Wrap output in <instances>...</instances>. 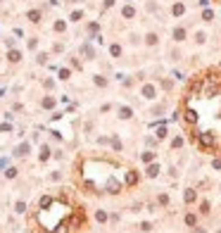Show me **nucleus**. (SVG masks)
Listing matches in <instances>:
<instances>
[{
  "label": "nucleus",
  "instance_id": "obj_10",
  "mask_svg": "<svg viewBox=\"0 0 221 233\" xmlns=\"http://www.w3.org/2000/svg\"><path fill=\"white\" fill-rule=\"evenodd\" d=\"M121 14H124V17H126V19H131V17H136V10H133V7H131V5H126V7H124V10H121Z\"/></svg>",
  "mask_w": 221,
  "mask_h": 233
},
{
  "label": "nucleus",
  "instance_id": "obj_19",
  "mask_svg": "<svg viewBox=\"0 0 221 233\" xmlns=\"http://www.w3.org/2000/svg\"><path fill=\"white\" fill-rule=\"evenodd\" d=\"M81 17H83V12H81V10H76V12H71V22H79Z\"/></svg>",
  "mask_w": 221,
  "mask_h": 233
},
{
  "label": "nucleus",
  "instance_id": "obj_25",
  "mask_svg": "<svg viewBox=\"0 0 221 233\" xmlns=\"http://www.w3.org/2000/svg\"><path fill=\"white\" fill-rule=\"evenodd\" d=\"M98 29H100V26H98V24H95V22H93V24H88V31H90V33H95V31H98Z\"/></svg>",
  "mask_w": 221,
  "mask_h": 233
},
{
  "label": "nucleus",
  "instance_id": "obj_13",
  "mask_svg": "<svg viewBox=\"0 0 221 233\" xmlns=\"http://www.w3.org/2000/svg\"><path fill=\"white\" fill-rule=\"evenodd\" d=\"M109 55H112V57H119V55H121V48H119L117 43H114V45H109Z\"/></svg>",
  "mask_w": 221,
  "mask_h": 233
},
{
  "label": "nucleus",
  "instance_id": "obj_14",
  "mask_svg": "<svg viewBox=\"0 0 221 233\" xmlns=\"http://www.w3.org/2000/svg\"><path fill=\"white\" fill-rule=\"evenodd\" d=\"M145 41H147V45H157V33H147Z\"/></svg>",
  "mask_w": 221,
  "mask_h": 233
},
{
  "label": "nucleus",
  "instance_id": "obj_28",
  "mask_svg": "<svg viewBox=\"0 0 221 233\" xmlns=\"http://www.w3.org/2000/svg\"><path fill=\"white\" fill-rule=\"evenodd\" d=\"M186 224H190V226L195 224V217H193V214H188V217H186Z\"/></svg>",
  "mask_w": 221,
  "mask_h": 233
},
{
  "label": "nucleus",
  "instance_id": "obj_21",
  "mask_svg": "<svg viewBox=\"0 0 221 233\" xmlns=\"http://www.w3.org/2000/svg\"><path fill=\"white\" fill-rule=\"evenodd\" d=\"M48 57H50V55H45V52H41V55H38V64H45V62H48Z\"/></svg>",
  "mask_w": 221,
  "mask_h": 233
},
{
  "label": "nucleus",
  "instance_id": "obj_20",
  "mask_svg": "<svg viewBox=\"0 0 221 233\" xmlns=\"http://www.w3.org/2000/svg\"><path fill=\"white\" fill-rule=\"evenodd\" d=\"M69 76H71V74H69V69H62V71H60V79H62V81H67Z\"/></svg>",
  "mask_w": 221,
  "mask_h": 233
},
{
  "label": "nucleus",
  "instance_id": "obj_6",
  "mask_svg": "<svg viewBox=\"0 0 221 233\" xmlns=\"http://www.w3.org/2000/svg\"><path fill=\"white\" fill-rule=\"evenodd\" d=\"M7 60H10V62H19V60H22V52H19V50H14V48H12V50L7 52Z\"/></svg>",
  "mask_w": 221,
  "mask_h": 233
},
{
  "label": "nucleus",
  "instance_id": "obj_31",
  "mask_svg": "<svg viewBox=\"0 0 221 233\" xmlns=\"http://www.w3.org/2000/svg\"><path fill=\"white\" fill-rule=\"evenodd\" d=\"M207 3H209V0H200V5H207Z\"/></svg>",
  "mask_w": 221,
  "mask_h": 233
},
{
  "label": "nucleus",
  "instance_id": "obj_4",
  "mask_svg": "<svg viewBox=\"0 0 221 233\" xmlns=\"http://www.w3.org/2000/svg\"><path fill=\"white\" fill-rule=\"evenodd\" d=\"M155 93H157V91H155V86H152V83H147V86H143V98H147V100H152V98H155Z\"/></svg>",
  "mask_w": 221,
  "mask_h": 233
},
{
  "label": "nucleus",
  "instance_id": "obj_30",
  "mask_svg": "<svg viewBox=\"0 0 221 233\" xmlns=\"http://www.w3.org/2000/svg\"><path fill=\"white\" fill-rule=\"evenodd\" d=\"M112 5H114V0H105V3H102V7H105V10H107V7H112Z\"/></svg>",
  "mask_w": 221,
  "mask_h": 233
},
{
  "label": "nucleus",
  "instance_id": "obj_8",
  "mask_svg": "<svg viewBox=\"0 0 221 233\" xmlns=\"http://www.w3.org/2000/svg\"><path fill=\"white\" fill-rule=\"evenodd\" d=\"M186 121H188V124H195V121H197V112H195V110H186Z\"/></svg>",
  "mask_w": 221,
  "mask_h": 233
},
{
  "label": "nucleus",
  "instance_id": "obj_15",
  "mask_svg": "<svg viewBox=\"0 0 221 233\" xmlns=\"http://www.w3.org/2000/svg\"><path fill=\"white\" fill-rule=\"evenodd\" d=\"M183 12H186V7H183L181 3H176V5H174V14H176V17H181Z\"/></svg>",
  "mask_w": 221,
  "mask_h": 233
},
{
  "label": "nucleus",
  "instance_id": "obj_16",
  "mask_svg": "<svg viewBox=\"0 0 221 233\" xmlns=\"http://www.w3.org/2000/svg\"><path fill=\"white\" fill-rule=\"evenodd\" d=\"M52 29L57 31V33H62V31L67 29V24H64V22H55V26H52Z\"/></svg>",
  "mask_w": 221,
  "mask_h": 233
},
{
  "label": "nucleus",
  "instance_id": "obj_5",
  "mask_svg": "<svg viewBox=\"0 0 221 233\" xmlns=\"http://www.w3.org/2000/svg\"><path fill=\"white\" fill-rule=\"evenodd\" d=\"M29 22H33V24H38L41 22V10H29Z\"/></svg>",
  "mask_w": 221,
  "mask_h": 233
},
{
  "label": "nucleus",
  "instance_id": "obj_1",
  "mask_svg": "<svg viewBox=\"0 0 221 233\" xmlns=\"http://www.w3.org/2000/svg\"><path fill=\"white\" fill-rule=\"evenodd\" d=\"M81 55H83L86 60H93V57H95V50H93V45H90V43H83V48H81Z\"/></svg>",
  "mask_w": 221,
  "mask_h": 233
},
{
  "label": "nucleus",
  "instance_id": "obj_17",
  "mask_svg": "<svg viewBox=\"0 0 221 233\" xmlns=\"http://www.w3.org/2000/svg\"><path fill=\"white\" fill-rule=\"evenodd\" d=\"M212 17H214L212 10H205V12H202V19H205V22H212Z\"/></svg>",
  "mask_w": 221,
  "mask_h": 233
},
{
  "label": "nucleus",
  "instance_id": "obj_32",
  "mask_svg": "<svg viewBox=\"0 0 221 233\" xmlns=\"http://www.w3.org/2000/svg\"><path fill=\"white\" fill-rule=\"evenodd\" d=\"M0 95H3V91H0Z\"/></svg>",
  "mask_w": 221,
  "mask_h": 233
},
{
  "label": "nucleus",
  "instance_id": "obj_2",
  "mask_svg": "<svg viewBox=\"0 0 221 233\" xmlns=\"http://www.w3.org/2000/svg\"><path fill=\"white\" fill-rule=\"evenodd\" d=\"M200 143H202V148H209V145H214V136L212 133H200Z\"/></svg>",
  "mask_w": 221,
  "mask_h": 233
},
{
  "label": "nucleus",
  "instance_id": "obj_7",
  "mask_svg": "<svg viewBox=\"0 0 221 233\" xmlns=\"http://www.w3.org/2000/svg\"><path fill=\"white\" fill-rule=\"evenodd\" d=\"M174 38H176V41H186V29H183V26L174 29Z\"/></svg>",
  "mask_w": 221,
  "mask_h": 233
},
{
  "label": "nucleus",
  "instance_id": "obj_12",
  "mask_svg": "<svg viewBox=\"0 0 221 233\" xmlns=\"http://www.w3.org/2000/svg\"><path fill=\"white\" fill-rule=\"evenodd\" d=\"M17 155L19 157H24V155H29V143H22L19 148H17Z\"/></svg>",
  "mask_w": 221,
  "mask_h": 233
},
{
  "label": "nucleus",
  "instance_id": "obj_18",
  "mask_svg": "<svg viewBox=\"0 0 221 233\" xmlns=\"http://www.w3.org/2000/svg\"><path fill=\"white\" fill-rule=\"evenodd\" d=\"M157 171H159V167H157V164H152V167H147V176H157Z\"/></svg>",
  "mask_w": 221,
  "mask_h": 233
},
{
  "label": "nucleus",
  "instance_id": "obj_9",
  "mask_svg": "<svg viewBox=\"0 0 221 233\" xmlns=\"http://www.w3.org/2000/svg\"><path fill=\"white\" fill-rule=\"evenodd\" d=\"M131 114H133L131 107H119V117H121V119H131Z\"/></svg>",
  "mask_w": 221,
  "mask_h": 233
},
{
  "label": "nucleus",
  "instance_id": "obj_26",
  "mask_svg": "<svg viewBox=\"0 0 221 233\" xmlns=\"http://www.w3.org/2000/svg\"><path fill=\"white\" fill-rule=\"evenodd\" d=\"M43 86H45V88H52V86H55V81H52V79H45V81H43Z\"/></svg>",
  "mask_w": 221,
  "mask_h": 233
},
{
  "label": "nucleus",
  "instance_id": "obj_23",
  "mask_svg": "<svg viewBox=\"0 0 221 233\" xmlns=\"http://www.w3.org/2000/svg\"><path fill=\"white\" fill-rule=\"evenodd\" d=\"M36 45H38V38H31L29 41V50H36Z\"/></svg>",
  "mask_w": 221,
  "mask_h": 233
},
{
  "label": "nucleus",
  "instance_id": "obj_22",
  "mask_svg": "<svg viewBox=\"0 0 221 233\" xmlns=\"http://www.w3.org/2000/svg\"><path fill=\"white\" fill-rule=\"evenodd\" d=\"M193 200H195V193L188 190V193H186V202H193Z\"/></svg>",
  "mask_w": 221,
  "mask_h": 233
},
{
  "label": "nucleus",
  "instance_id": "obj_3",
  "mask_svg": "<svg viewBox=\"0 0 221 233\" xmlns=\"http://www.w3.org/2000/svg\"><path fill=\"white\" fill-rule=\"evenodd\" d=\"M41 105H43V110H52V107L57 105V100H55V95H45Z\"/></svg>",
  "mask_w": 221,
  "mask_h": 233
},
{
  "label": "nucleus",
  "instance_id": "obj_24",
  "mask_svg": "<svg viewBox=\"0 0 221 233\" xmlns=\"http://www.w3.org/2000/svg\"><path fill=\"white\" fill-rule=\"evenodd\" d=\"M143 159H145V162H150V159H155V152H145V155H143Z\"/></svg>",
  "mask_w": 221,
  "mask_h": 233
},
{
  "label": "nucleus",
  "instance_id": "obj_29",
  "mask_svg": "<svg viewBox=\"0 0 221 233\" xmlns=\"http://www.w3.org/2000/svg\"><path fill=\"white\" fill-rule=\"evenodd\" d=\"M48 155H50V150H48V148H43V152H41V159H48Z\"/></svg>",
  "mask_w": 221,
  "mask_h": 233
},
{
  "label": "nucleus",
  "instance_id": "obj_11",
  "mask_svg": "<svg viewBox=\"0 0 221 233\" xmlns=\"http://www.w3.org/2000/svg\"><path fill=\"white\" fill-rule=\"evenodd\" d=\"M93 83H95V86H100V88H105V86H107V79L98 74V76H93Z\"/></svg>",
  "mask_w": 221,
  "mask_h": 233
},
{
  "label": "nucleus",
  "instance_id": "obj_33",
  "mask_svg": "<svg viewBox=\"0 0 221 233\" xmlns=\"http://www.w3.org/2000/svg\"><path fill=\"white\" fill-rule=\"evenodd\" d=\"M0 3H3V0H0Z\"/></svg>",
  "mask_w": 221,
  "mask_h": 233
},
{
  "label": "nucleus",
  "instance_id": "obj_27",
  "mask_svg": "<svg viewBox=\"0 0 221 233\" xmlns=\"http://www.w3.org/2000/svg\"><path fill=\"white\" fill-rule=\"evenodd\" d=\"M112 145H114V150H121V143H119V138H114V140H112Z\"/></svg>",
  "mask_w": 221,
  "mask_h": 233
}]
</instances>
